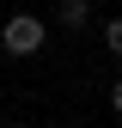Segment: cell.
Returning a JSON list of instances; mask_svg holds the SVG:
<instances>
[{
	"mask_svg": "<svg viewBox=\"0 0 122 128\" xmlns=\"http://www.w3.org/2000/svg\"><path fill=\"white\" fill-rule=\"evenodd\" d=\"M110 110H116V116H122V79H116V86H110Z\"/></svg>",
	"mask_w": 122,
	"mask_h": 128,
	"instance_id": "277c9868",
	"label": "cell"
},
{
	"mask_svg": "<svg viewBox=\"0 0 122 128\" xmlns=\"http://www.w3.org/2000/svg\"><path fill=\"white\" fill-rule=\"evenodd\" d=\"M55 12H61V24H67V30H86V24H92V12H98V6H92V0H61Z\"/></svg>",
	"mask_w": 122,
	"mask_h": 128,
	"instance_id": "7a4b0ae2",
	"label": "cell"
},
{
	"mask_svg": "<svg viewBox=\"0 0 122 128\" xmlns=\"http://www.w3.org/2000/svg\"><path fill=\"white\" fill-rule=\"evenodd\" d=\"M0 128H30V122H0Z\"/></svg>",
	"mask_w": 122,
	"mask_h": 128,
	"instance_id": "5b68a950",
	"label": "cell"
},
{
	"mask_svg": "<svg viewBox=\"0 0 122 128\" xmlns=\"http://www.w3.org/2000/svg\"><path fill=\"white\" fill-rule=\"evenodd\" d=\"M43 43H49V24H43V12H12V18L0 24V49H6L12 61L37 55Z\"/></svg>",
	"mask_w": 122,
	"mask_h": 128,
	"instance_id": "6da1fadb",
	"label": "cell"
},
{
	"mask_svg": "<svg viewBox=\"0 0 122 128\" xmlns=\"http://www.w3.org/2000/svg\"><path fill=\"white\" fill-rule=\"evenodd\" d=\"M104 49L122 55V12H110V18H104Z\"/></svg>",
	"mask_w": 122,
	"mask_h": 128,
	"instance_id": "3957f363",
	"label": "cell"
}]
</instances>
